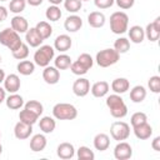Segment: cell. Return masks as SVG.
I'll return each instance as SVG.
<instances>
[{"mask_svg":"<svg viewBox=\"0 0 160 160\" xmlns=\"http://www.w3.org/2000/svg\"><path fill=\"white\" fill-rule=\"evenodd\" d=\"M106 106L109 108L111 116L115 119H121L128 115V106L119 94L109 95L106 98Z\"/></svg>","mask_w":160,"mask_h":160,"instance_id":"6da1fadb","label":"cell"},{"mask_svg":"<svg viewBox=\"0 0 160 160\" xmlns=\"http://www.w3.org/2000/svg\"><path fill=\"white\" fill-rule=\"evenodd\" d=\"M0 44L14 51L22 44V41L20 39V35L15 30H12L11 28H5L0 31Z\"/></svg>","mask_w":160,"mask_h":160,"instance_id":"7a4b0ae2","label":"cell"},{"mask_svg":"<svg viewBox=\"0 0 160 160\" xmlns=\"http://www.w3.org/2000/svg\"><path fill=\"white\" fill-rule=\"evenodd\" d=\"M129 26V16L124 11H115L110 16V30L116 34H124Z\"/></svg>","mask_w":160,"mask_h":160,"instance_id":"3957f363","label":"cell"},{"mask_svg":"<svg viewBox=\"0 0 160 160\" xmlns=\"http://www.w3.org/2000/svg\"><path fill=\"white\" fill-rule=\"evenodd\" d=\"M52 115L58 120H74L78 116V110L68 102H59L52 108Z\"/></svg>","mask_w":160,"mask_h":160,"instance_id":"277c9868","label":"cell"},{"mask_svg":"<svg viewBox=\"0 0 160 160\" xmlns=\"http://www.w3.org/2000/svg\"><path fill=\"white\" fill-rule=\"evenodd\" d=\"M120 59V54L115 50V49H104L100 50L96 54V64L100 68H109L114 64H116Z\"/></svg>","mask_w":160,"mask_h":160,"instance_id":"5b68a950","label":"cell"},{"mask_svg":"<svg viewBox=\"0 0 160 160\" xmlns=\"http://www.w3.org/2000/svg\"><path fill=\"white\" fill-rule=\"evenodd\" d=\"M55 49L50 45H42L40 46L35 54H34V62L41 68H45L50 64V61L54 59Z\"/></svg>","mask_w":160,"mask_h":160,"instance_id":"8992f818","label":"cell"},{"mask_svg":"<svg viewBox=\"0 0 160 160\" xmlns=\"http://www.w3.org/2000/svg\"><path fill=\"white\" fill-rule=\"evenodd\" d=\"M110 134L116 141L126 140L130 135V125L125 121H114L110 126Z\"/></svg>","mask_w":160,"mask_h":160,"instance_id":"52a82bcc","label":"cell"},{"mask_svg":"<svg viewBox=\"0 0 160 160\" xmlns=\"http://www.w3.org/2000/svg\"><path fill=\"white\" fill-rule=\"evenodd\" d=\"M114 156L118 160H128L132 156V148L126 141H119L114 149Z\"/></svg>","mask_w":160,"mask_h":160,"instance_id":"ba28073f","label":"cell"},{"mask_svg":"<svg viewBox=\"0 0 160 160\" xmlns=\"http://www.w3.org/2000/svg\"><path fill=\"white\" fill-rule=\"evenodd\" d=\"M90 91V81L85 78H79L78 80L74 81L72 84V92L79 96V98H84L89 94Z\"/></svg>","mask_w":160,"mask_h":160,"instance_id":"9c48e42d","label":"cell"},{"mask_svg":"<svg viewBox=\"0 0 160 160\" xmlns=\"http://www.w3.org/2000/svg\"><path fill=\"white\" fill-rule=\"evenodd\" d=\"M42 79L49 85H55L60 80V71L55 66H45L42 70Z\"/></svg>","mask_w":160,"mask_h":160,"instance_id":"30bf717a","label":"cell"},{"mask_svg":"<svg viewBox=\"0 0 160 160\" xmlns=\"http://www.w3.org/2000/svg\"><path fill=\"white\" fill-rule=\"evenodd\" d=\"M31 132H32V125L25 124L22 121H18L14 126V135L19 140H25L30 138Z\"/></svg>","mask_w":160,"mask_h":160,"instance_id":"8fae6325","label":"cell"},{"mask_svg":"<svg viewBox=\"0 0 160 160\" xmlns=\"http://www.w3.org/2000/svg\"><path fill=\"white\" fill-rule=\"evenodd\" d=\"M20 78L16 74H9L8 76H5L4 79V89L6 91H9L10 94L16 92L20 89Z\"/></svg>","mask_w":160,"mask_h":160,"instance_id":"7c38bea8","label":"cell"},{"mask_svg":"<svg viewBox=\"0 0 160 160\" xmlns=\"http://www.w3.org/2000/svg\"><path fill=\"white\" fill-rule=\"evenodd\" d=\"M56 154L60 159L69 160V159L74 158V155H75L74 145L70 142H61V144H59V146L56 149Z\"/></svg>","mask_w":160,"mask_h":160,"instance_id":"4fadbf2b","label":"cell"},{"mask_svg":"<svg viewBox=\"0 0 160 160\" xmlns=\"http://www.w3.org/2000/svg\"><path fill=\"white\" fill-rule=\"evenodd\" d=\"M132 130H134L135 136L138 139H140V140H146V139H149L152 135V128H151V125L148 121L144 122V124L134 126Z\"/></svg>","mask_w":160,"mask_h":160,"instance_id":"5bb4252c","label":"cell"},{"mask_svg":"<svg viewBox=\"0 0 160 160\" xmlns=\"http://www.w3.org/2000/svg\"><path fill=\"white\" fill-rule=\"evenodd\" d=\"M81 26H82V20L78 15H70V16H68L66 20H65V22H64V28L69 32H76L78 30L81 29Z\"/></svg>","mask_w":160,"mask_h":160,"instance_id":"9a60e30c","label":"cell"},{"mask_svg":"<svg viewBox=\"0 0 160 160\" xmlns=\"http://www.w3.org/2000/svg\"><path fill=\"white\" fill-rule=\"evenodd\" d=\"M25 40H26V44L30 45L31 48H38L44 41V39L40 36V34L36 31L35 28L28 29V31L25 32Z\"/></svg>","mask_w":160,"mask_h":160,"instance_id":"2e32d148","label":"cell"},{"mask_svg":"<svg viewBox=\"0 0 160 160\" xmlns=\"http://www.w3.org/2000/svg\"><path fill=\"white\" fill-rule=\"evenodd\" d=\"M72 45V41H71V38L66 34H62V35H59L55 41H54V49L55 50H59L60 52H65L68 51Z\"/></svg>","mask_w":160,"mask_h":160,"instance_id":"e0dca14e","label":"cell"},{"mask_svg":"<svg viewBox=\"0 0 160 160\" xmlns=\"http://www.w3.org/2000/svg\"><path fill=\"white\" fill-rule=\"evenodd\" d=\"M109 89H110L109 82L105 80H100V81H96L95 84H92V86L90 88V91H91L92 96H95V98H104L109 92Z\"/></svg>","mask_w":160,"mask_h":160,"instance_id":"ac0fdd59","label":"cell"},{"mask_svg":"<svg viewBox=\"0 0 160 160\" xmlns=\"http://www.w3.org/2000/svg\"><path fill=\"white\" fill-rule=\"evenodd\" d=\"M10 24H11V29L15 30L18 34L26 32L28 29H29V22H28V20H26L24 16H20V15L14 16V18L11 19Z\"/></svg>","mask_w":160,"mask_h":160,"instance_id":"d6986e66","label":"cell"},{"mask_svg":"<svg viewBox=\"0 0 160 160\" xmlns=\"http://www.w3.org/2000/svg\"><path fill=\"white\" fill-rule=\"evenodd\" d=\"M105 21H106V18L102 12L100 11H92L88 15V22L91 28H102L105 25Z\"/></svg>","mask_w":160,"mask_h":160,"instance_id":"ffe728a7","label":"cell"},{"mask_svg":"<svg viewBox=\"0 0 160 160\" xmlns=\"http://www.w3.org/2000/svg\"><path fill=\"white\" fill-rule=\"evenodd\" d=\"M129 30V38L130 41H132L134 44H141L145 39V31L140 25H134L131 26Z\"/></svg>","mask_w":160,"mask_h":160,"instance_id":"44dd1931","label":"cell"},{"mask_svg":"<svg viewBox=\"0 0 160 160\" xmlns=\"http://www.w3.org/2000/svg\"><path fill=\"white\" fill-rule=\"evenodd\" d=\"M46 144H48L46 138L42 134H36L30 139V149L35 152L42 151L46 148Z\"/></svg>","mask_w":160,"mask_h":160,"instance_id":"7402d4cb","label":"cell"},{"mask_svg":"<svg viewBox=\"0 0 160 160\" xmlns=\"http://www.w3.org/2000/svg\"><path fill=\"white\" fill-rule=\"evenodd\" d=\"M110 146V138L104 134V132H100V134H96L95 138H94V148L99 151H105L108 150Z\"/></svg>","mask_w":160,"mask_h":160,"instance_id":"603a6c76","label":"cell"},{"mask_svg":"<svg viewBox=\"0 0 160 160\" xmlns=\"http://www.w3.org/2000/svg\"><path fill=\"white\" fill-rule=\"evenodd\" d=\"M111 89L115 94H124L130 89V82L125 78H118V79L112 80Z\"/></svg>","mask_w":160,"mask_h":160,"instance_id":"cb8c5ba5","label":"cell"},{"mask_svg":"<svg viewBox=\"0 0 160 160\" xmlns=\"http://www.w3.org/2000/svg\"><path fill=\"white\" fill-rule=\"evenodd\" d=\"M146 98V89L142 85H136L130 90V100L132 102H142Z\"/></svg>","mask_w":160,"mask_h":160,"instance_id":"d4e9b609","label":"cell"},{"mask_svg":"<svg viewBox=\"0 0 160 160\" xmlns=\"http://www.w3.org/2000/svg\"><path fill=\"white\" fill-rule=\"evenodd\" d=\"M5 102H6V106L11 110H18L20 109L21 106H24V99L21 95L14 92V94H10L6 99H5Z\"/></svg>","mask_w":160,"mask_h":160,"instance_id":"484cf974","label":"cell"},{"mask_svg":"<svg viewBox=\"0 0 160 160\" xmlns=\"http://www.w3.org/2000/svg\"><path fill=\"white\" fill-rule=\"evenodd\" d=\"M39 128H40V130H41L42 132L50 134V132H52V131L55 130V128H56V121H55L52 118H50V116H44V118H41L40 121H39Z\"/></svg>","mask_w":160,"mask_h":160,"instance_id":"4316f807","label":"cell"},{"mask_svg":"<svg viewBox=\"0 0 160 160\" xmlns=\"http://www.w3.org/2000/svg\"><path fill=\"white\" fill-rule=\"evenodd\" d=\"M38 119H39L38 114H35V112H32L25 108L19 112V120L25 122V124H29V125H34L38 121Z\"/></svg>","mask_w":160,"mask_h":160,"instance_id":"83f0119b","label":"cell"},{"mask_svg":"<svg viewBox=\"0 0 160 160\" xmlns=\"http://www.w3.org/2000/svg\"><path fill=\"white\" fill-rule=\"evenodd\" d=\"M16 69H18V72L19 74L28 76V75H31L34 72V70H35V62H32L30 60H21L18 64Z\"/></svg>","mask_w":160,"mask_h":160,"instance_id":"f1b7e54d","label":"cell"},{"mask_svg":"<svg viewBox=\"0 0 160 160\" xmlns=\"http://www.w3.org/2000/svg\"><path fill=\"white\" fill-rule=\"evenodd\" d=\"M71 58L69 56V55H66V54H60L59 56H56L55 58V60H54V64H55V68L58 69V70H66V69H69L70 68V65H71Z\"/></svg>","mask_w":160,"mask_h":160,"instance_id":"f546056e","label":"cell"},{"mask_svg":"<svg viewBox=\"0 0 160 160\" xmlns=\"http://www.w3.org/2000/svg\"><path fill=\"white\" fill-rule=\"evenodd\" d=\"M35 29H36V31L40 34V36L44 40L45 39H49L51 36V34H52V28H51V25L48 21H39L36 24Z\"/></svg>","mask_w":160,"mask_h":160,"instance_id":"4dcf8cb0","label":"cell"},{"mask_svg":"<svg viewBox=\"0 0 160 160\" xmlns=\"http://www.w3.org/2000/svg\"><path fill=\"white\" fill-rule=\"evenodd\" d=\"M45 16L50 21H58L61 18V10L58 5H50L45 11Z\"/></svg>","mask_w":160,"mask_h":160,"instance_id":"1f68e13d","label":"cell"},{"mask_svg":"<svg viewBox=\"0 0 160 160\" xmlns=\"http://www.w3.org/2000/svg\"><path fill=\"white\" fill-rule=\"evenodd\" d=\"M114 49L119 52V54H125L128 52V50L130 49V41L126 38H119L115 40L114 42Z\"/></svg>","mask_w":160,"mask_h":160,"instance_id":"d6a6232c","label":"cell"},{"mask_svg":"<svg viewBox=\"0 0 160 160\" xmlns=\"http://www.w3.org/2000/svg\"><path fill=\"white\" fill-rule=\"evenodd\" d=\"M11 54H12V58L14 59H16V60H24V59H26L29 56V45L22 42L16 50L11 51Z\"/></svg>","mask_w":160,"mask_h":160,"instance_id":"836d02e7","label":"cell"},{"mask_svg":"<svg viewBox=\"0 0 160 160\" xmlns=\"http://www.w3.org/2000/svg\"><path fill=\"white\" fill-rule=\"evenodd\" d=\"M76 155L80 160H94L95 159L94 151L90 150V148H88V146H80L76 151Z\"/></svg>","mask_w":160,"mask_h":160,"instance_id":"e575fe53","label":"cell"},{"mask_svg":"<svg viewBox=\"0 0 160 160\" xmlns=\"http://www.w3.org/2000/svg\"><path fill=\"white\" fill-rule=\"evenodd\" d=\"M24 108L28 109V110H30V111H32V112H35V114H38L39 116L44 111L42 104L40 101H38V100H30V101H28L26 104H24Z\"/></svg>","mask_w":160,"mask_h":160,"instance_id":"d590c367","label":"cell"},{"mask_svg":"<svg viewBox=\"0 0 160 160\" xmlns=\"http://www.w3.org/2000/svg\"><path fill=\"white\" fill-rule=\"evenodd\" d=\"M144 31H145V36L148 38V40H149V41H152V42L156 41V40L159 39V36H160V31L155 29V26H154L152 22L148 24V25H146V29H145Z\"/></svg>","mask_w":160,"mask_h":160,"instance_id":"8d00e7d4","label":"cell"},{"mask_svg":"<svg viewBox=\"0 0 160 160\" xmlns=\"http://www.w3.org/2000/svg\"><path fill=\"white\" fill-rule=\"evenodd\" d=\"M25 6H26V0H10L9 10L14 14H20L21 11L25 10Z\"/></svg>","mask_w":160,"mask_h":160,"instance_id":"74e56055","label":"cell"},{"mask_svg":"<svg viewBox=\"0 0 160 160\" xmlns=\"http://www.w3.org/2000/svg\"><path fill=\"white\" fill-rule=\"evenodd\" d=\"M82 6L81 0H64V8L69 12H78Z\"/></svg>","mask_w":160,"mask_h":160,"instance_id":"f35d334b","label":"cell"},{"mask_svg":"<svg viewBox=\"0 0 160 160\" xmlns=\"http://www.w3.org/2000/svg\"><path fill=\"white\" fill-rule=\"evenodd\" d=\"M76 61H78L80 65H82L88 71H89V70L92 68V65H94V60H92V58H91L89 54H86V52L80 54L79 58L76 59Z\"/></svg>","mask_w":160,"mask_h":160,"instance_id":"ab89813d","label":"cell"},{"mask_svg":"<svg viewBox=\"0 0 160 160\" xmlns=\"http://www.w3.org/2000/svg\"><path fill=\"white\" fill-rule=\"evenodd\" d=\"M148 121V116L145 112L142 111H138V112H134L130 118V122H131V126H136V125H140V124H144Z\"/></svg>","mask_w":160,"mask_h":160,"instance_id":"60d3db41","label":"cell"},{"mask_svg":"<svg viewBox=\"0 0 160 160\" xmlns=\"http://www.w3.org/2000/svg\"><path fill=\"white\" fill-rule=\"evenodd\" d=\"M148 86H149L150 91H152L155 94H159L160 92V76H158V75L151 76L148 81Z\"/></svg>","mask_w":160,"mask_h":160,"instance_id":"b9f144b4","label":"cell"},{"mask_svg":"<svg viewBox=\"0 0 160 160\" xmlns=\"http://www.w3.org/2000/svg\"><path fill=\"white\" fill-rule=\"evenodd\" d=\"M70 70H71V72L72 74H75V75H79V76H81V75H85L86 72H88V70L82 66V65H80L76 60L74 61V62H71V65H70Z\"/></svg>","mask_w":160,"mask_h":160,"instance_id":"7bdbcfd3","label":"cell"},{"mask_svg":"<svg viewBox=\"0 0 160 160\" xmlns=\"http://www.w3.org/2000/svg\"><path fill=\"white\" fill-rule=\"evenodd\" d=\"M115 0H94V4L99 9H109L114 5Z\"/></svg>","mask_w":160,"mask_h":160,"instance_id":"ee69618b","label":"cell"},{"mask_svg":"<svg viewBox=\"0 0 160 160\" xmlns=\"http://www.w3.org/2000/svg\"><path fill=\"white\" fill-rule=\"evenodd\" d=\"M116 5L120 8V9H124V10H128L130 8L134 6V2L135 0H115Z\"/></svg>","mask_w":160,"mask_h":160,"instance_id":"f6af8a7d","label":"cell"},{"mask_svg":"<svg viewBox=\"0 0 160 160\" xmlns=\"http://www.w3.org/2000/svg\"><path fill=\"white\" fill-rule=\"evenodd\" d=\"M151 148H152L155 151H160V136L154 138V140L151 141Z\"/></svg>","mask_w":160,"mask_h":160,"instance_id":"bcb514c9","label":"cell"},{"mask_svg":"<svg viewBox=\"0 0 160 160\" xmlns=\"http://www.w3.org/2000/svg\"><path fill=\"white\" fill-rule=\"evenodd\" d=\"M8 18V10L5 6H0V22H2Z\"/></svg>","mask_w":160,"mask_h":160,"instance_id":"7dc6e473","label":"cell"},{"mask_svg":"<svg viewBox=\"0 0 160 160\" xmlns=\"http://www.w3.org/2000/svg\"><path fill=\"white\" fill-rule=\"evenodd\" d=\"M42 1L44 0H26V2L29 5H31V6H39V5L42 4Z\"/></svg>","mask_w":160,"mask_h":160,"instance_id":"c3c4849f","label":"cell"},{"mask_svg":"<svg viewBox=\"0 0 160 160\" xmlns=\"http://www.w3.org/2000/svg\"><path fill=\"white\" fill-rule=\"evenodd\" d=\"M5 99H6V90L0 86V104L2 101H5Z\"/></svg>","mask_w":160,"mask_h":160,"instance_id":"681fc988","label":"cell"},{"mask_svg":"<svg viewBox=\"0 0 160 160\" xmlns=\"http://www.w3.org/2000/svg\"><path fill=\"white\" fill-rule=\"evenodd\" d=\"M4 79H5V71L2 69H0V84L4 82Z\"/></svg>","mask_w":160,"mask_h":160,"instance_id":"f907efd6","label":"cell"},{"mask_svg":"<svg viewBox=\"0 0 160 160\" xmlns=\"http://www.w3.org/2000/svg\"><path fill=\"white\" fill-rule=\"evenodd\" d=\"M50 4H52V5H59V4H61L64 0H48Z\"/></svg>","mask_w":160,"mask_h":160,"instance_id":"816d5d0a","label":"cell"},{"mask_svg":"<svg viewBox=\"0 0 160 160\" xmlns=\"http://www.w3.org/2000/svg\"><path fill=\"white\" fill-rule=\"evenodd\" d=\"M1 152H2V145L0 144V154H1Z\"/></svg>","mask_w":160,"mask_h":160,"instance_id":"f5cc1de1","label":"cell"},{"mask_svg":"<svg viewBox=\"0 0 160 160\" xmlns=\"http://www.w3.org/2000/svg\"><path fill=\"white\" fill-rule=\"evenodd\" d=\"M81 1H89V0H81Z\"/></svg>","mask_w":160,"mask_h":160,"instance_id":"db71d44e","label":"cell"},{"mask_svg":"<svg viewBox=\"0 0 160 160\" xmlns=\"http://www.w3.org/2000/svg\"><path fill=\"white\" fill-rule=\"evenodd\" d=\"M0 62H1V56H0Z\"/></svg>","mask_w":160,"mask_h":160,"instance_id":"11a10c76","label":"cell"},{"mask_svg":"<svg viewBox=\"0 0 160 160\" xmlns=\"http://www.w3.org/2000/svg\"><path fill=\"white\" fill-rule=\"evenodd\" d=\"M0 1H6V0H0Z\"/></svg>","mask_w":160,"mask_h":160,"instance_id":"9f6ffc18","label":"cell"},{"mask_svg":"<svg viewBox=\"0 0 160 160\" xmlns=\"http://www.w3.org/2000/svg\"><path fill=\"white\" fill-rule=\"evenodd\" d=\"M0 136H1V132H0Z\"/></svg>","mask_w":160,"mask_h":160,"instance_id":"6f0895ef","label":"cell"}]
</instances>
